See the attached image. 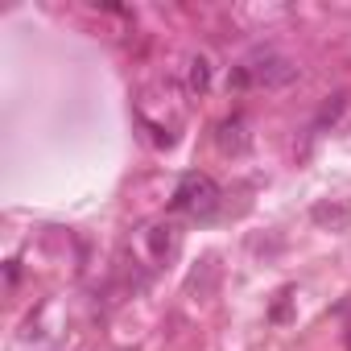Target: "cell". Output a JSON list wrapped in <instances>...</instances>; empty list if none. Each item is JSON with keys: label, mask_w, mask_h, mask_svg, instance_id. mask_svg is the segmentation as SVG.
<instances>
[{"label": "cell", "mask_w": 351, "mask_h": 351, "mask_svg": "<svg viewBox=\"0 0 351 351\" xmlns=\"http://www.w3.org/2000/svg\"><path fill=\"white\" fill-rule=\"evenodd\" d=\"M211 83H215V62H211V54H191L186 58V66H182V87H186V95L191 99H203L207 91H211Z\"/></svg>", "instance_id": "277c9868"}, {"label": "cell", "mask_w": 351, "mask_h": 351, "mask_svg": "<svg viewBox=\"0 0 351 351\" xmlns=\"http://www.w3.org/2000/svg\"><path fill=\"white\" fill-rule=\"evenodd\" d=\"M310 219H314V228H322V232H347V228H351V207H347L343 199H322V203L310 207Z\"/></svg>", "instance_id": "5b68a950"}, {"label": "cell", "mask_w": 351, "mask_h": 351, "mask_svg": "<svg viewBox=\"0 0 351 351\" xmlns=\"http://www.w3.org/2000/svg\"><path fill=\"white\" fill-rule=\"evenodd\" d=\"M240 66L248 71V83L261 87V91H285V87L298 83V75H302V66H298L289 54L273 50V46H256Z\"/></svg>", "instance_id": "6da1fadb"}, {"label": "cell", "mask_w": 351, "mask_h": 351, "mask_svg": "<svg viewBox=\"0 0 351 351\" xmlns=\"http://www.w3.org/2000/svg\"><path fill=\"white\" fill-rule=\"evenodd\" d=\"M173 211H182L191 219H211L219 211V186L207 178V173H182L178 186H173V199H169Z\"/></svg>", "instance_id": "7a4b0ae2"}, {"label": "cell", "mask_w": 351, "mask_h": 351, "mask_svg": "<svg viewBox=\"0 0 351 351\" xmlns=\"http://www.w3.org/2000/svg\"><path fill=\"white\" fill-rule=\"evenodd\" d=\"M145 240H149V248H153V261H165V256L178 252V228H173V223H153V228H145Z\"/></svg>", "instance_id": "8992f818"}, {"label": "cell", "mask_w": 351, "mask_h": 351, "mask_svg": "<svg viewBox=\"0 0 351 351\" xmlns=\"http://www.w3.org/2000/svg\"><path fill=\"white\" fill-rule=\"evenodd\" d=\"M343 112H347V91H335V95H326V99H322V108L314 112V124H310V132H326V128H335Z\"/></svg>", "instance_id": "52a82bcc"}, {"label": "cell", "mask_w": 351, "mask_h": 351, "mask_svg": "<svg viewBox=\"0 0 351 351\" xmlns=\"http://www.w3.org/2000/svg\"><path fill=\"white\" fill-rule=\"evenodd\" d=\"M215 145H219V153H228V157H244V153L252 149L248 120H244L240 112L228 116V120H219V128H215Z\"/></svg>", "instance_id": "3957f363"}]
</instances>
